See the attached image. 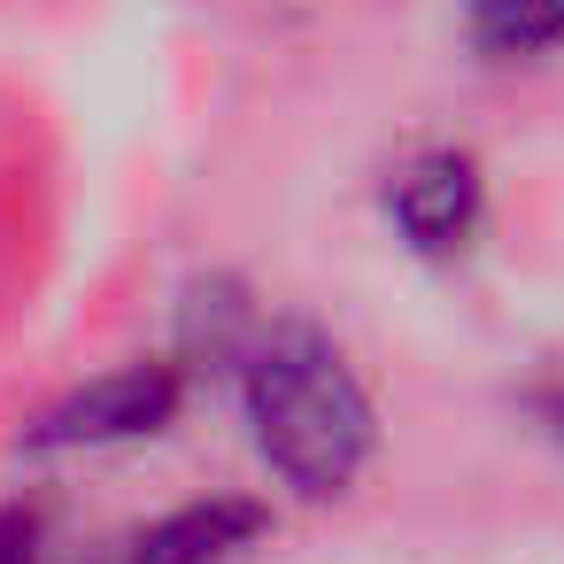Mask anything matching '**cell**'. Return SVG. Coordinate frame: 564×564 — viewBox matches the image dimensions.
<instances>
[{"mask_svg":"<svg viewBox=\"0 0 564 564\" xmlns=\"http://www.w3.org/2000/svg\"><path fill=\"white\" fill-rule=\"evenodd\" d=\"M248 417L271 471L302 495H340L371 456V402L310 325H279L248 348Z\"/></svg>","mask_w":564,"mask_h":564,"instance_id":"obj_1","label":"cell"},{"mask_svg":"<svg viewBox=\"0 0 564 564\" xmlns=\"http://www.w3.org/2000/svg\"><path fill=\"white\" fill-rule=\"evenodd\" d=\"M32 541H40L32 510H0V564H32Z\"/></svg>","mask_w":564,"mask_h":564,"instance_id":"obj_6","label":"cell"},{"mask_svg":"<svg viewBox=\"0 0 564 564\" xmlns=\"http://www.w3.org/2000/svg\"><path fill=\"white\" fill-rule=\"evenodd\" d=\"M171 410H178V371H171V364H124V371L86 379L78 394H63V402L24 433V448H101V441H132V433H155Z\"/></svg>","mask_w":564,"mask_h":564,"instance_id":"obj_2","label":"cell"},{"mask_svg":"<svg viewBox=\"0 0 564 564\" xmlns=\"http://www.w3.org/2000/svg\"><path fill=\"white\" fill-rule=\"evenodd\" d=\"M479 217V171L471 155H425L402 171L394 186V225L417 240V248H456Z\"/></svg>","mask_w":564,"mask_h":564,"instance_id":"obj_4","label":"cell"},{"mask_svg":"<svg viewBox=\"0 0 564 564\" xmlns=\"http://www.w3.org/2000/svg\"><path fill=\"white\" fill-rule=\"evenodd\" d=\"M263 525H271V518H263L256 502L209 495V502H186V510L155 518V525L124 549V564H225V556H240Z\"/></svg>","mask_w":564,"mask_h":564,"instance_id":"obj_3","label":"cell"},{"mask_svg":"<svg viewBox=\"0 0 564 564\" xmlns=\"http://www.w3.org/2000/svg\"><path fill=\"white\" fill-rule=\"evenodd\" d=\"M471 40L487 55H541L564 40V0H471Z\"/></svg>","mask_w":564,"mask_h":564,"instance_id":"obj_5","label":"cell"},{"mask_svg":"<svg viewBox=\"0 0 564 564\" xmlns=\"http://www.w3.org/2000/svg\"><path fill=\"white\" fill-rule=\"evenodd\" d=\"M541 410H549V425H556V441H564V394H549Z\"/></svg>","mask_w":564,"mask_h":564,"instance_id":"obj_7","label":"cell"}]
</instances>
